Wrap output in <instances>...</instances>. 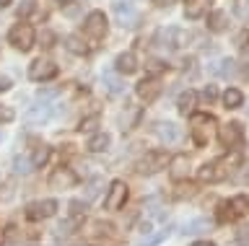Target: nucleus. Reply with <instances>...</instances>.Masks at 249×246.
<instances>
[{"label": "nucleus", "instance_id": "nucleus-15", "mask_svg": "<svg viewBox=\"0 0 249 246\" xmlns=\"http://www.w3.org/2000/svg\"><path fill=\"white\" fill-rule=\"evenodd\" d=\"M169 174H171V179H174V181L187 179V174H190V161H187V156L169 158Z\"/></svg>", "mask_w": 249, "mask_h": 246}, {"label": "nucleus", "instance_id": "nucleus-2", "mask_svg": "<svg viewBox=\"0 0 249 246\" xmlns=\"http://www.w3.org/2000/svg\"><path fill=\"white\" fill-rule=\"evenodd\" d=\"M34 39H36V34L29 24H16L11 32H8V42L21 52H29L31 47H34Z\"/></svg>", "mask_w": 249, "mask_h": 246}, {"label": "nucleus", "instance_id": "nucleus-49", "mask_svg": "<svg viewBox=\"0 0 249 246\" xmlns=\"http://www.w3.org/2000/svg\"><path fill=\"white\" fill-rule=\"evenodd\" d=\"M54 3H60V5H70L73 0H54Z\"/></svg>", "mask_w": 249, "mask_h": 246}, {"label": "nucleus", "instance_id": "nucleus-28", "mask_svg": "<svg viewBox=\"0 0 249 246\" xmlns=\"http://www.w3.org/2000/svg\"><path fill=\"white\" fill-rule=\"evenodd\" d=\"M13 171L16 174H31L34 171V161L26 158V156H16L13 158Z\"/></svg>", "mask_w": 249, "mask_h": 246}, {"label": "nucleus", "instance_id": "nucleus-26", "mask_svg": "<svg viewBox=\"0 0 249 246\" xmlns=\"http://www.w3.org/2000/svg\"><path fill=\"white\" fill-rule=\"evenodd\" d=\"M101 189H104V179L101 176H91L89 184H86V199H96L101 195Z\"/></svg>", "mask_w": 249, "mask_h": 246}, {"label": "nucleus", "instance_id": "nucleus-45", "mask_svg": "<svg viewBox=\"0 0 249 246\" xmlns=\"http://www.w3.org/2000/svg\"><path fill=\"white\" fill-rule=\"evenodd\" d=\"M153 5H159V8H169L171 3H174V0H151Z\"/></svg>", "mask_w": 249, "mask_h": 246}, {"label": "nucleus", "instance_id": "nucleus-41", "mask_svg": "<svg viewBox=\"0 0 249 246\" xmlns=\"http://www.w3.org/2000/svg\"><path fill=\"white\" fill-rule=\"evenodd\" d=\"M247 44H249V29H244V32H239V34H236V47L244 49Z\"/></svg>", "mask_w": 249, "mask_h": 246}, {"label": "nucleus", "instance_id": "nucleus-11", "mask_svg": "<svg viewBox=\"0 0 249 246\" xmlns=\"http://www.w3.org/2000/svg\"><path fill=\"white\" fill-rule=\"evenodd\" d=\"M153 135L159 137L161 143L174 145V143L182 140V127L174 125V122H156V125H153Z\"/></svg>", "mask_w": 249, "mask_h": 246}, {"label": "nucleus", "instance_id": "nucleus-5", "mask_svg": "<svg viewBox=\"0 0 249 246\" xmlns=\"http://www.w3.org/2000/svg\"><path fill=\"white\" fill-rule=\"evenodd\" d=\"M213 127H215V119L210 117V114L195 117V122H192V140L197 145H208L210 135H213Z\"/></svg>", "mask_w": 249, "mask_h": 246}, {"label": "nucleus", "instance_id": "nucleus-48", "mask_svg": "<svg viewBox=\"0 0 249 246\" xmlns=\"http://www.w3.org/2000/svg\"><path fill=\"white\" fill-rule=\"evenodd\" d=\"M11 5V0H0V8H8Z\"/></svg>", "mask_w": 249, "mask_h": 246}, {"label": "nucleus", "instance_id": "nucleus-24", "mask_svg": "<svg viewBox=\"0 0 249 246\" xmlns=\"http://www.w3.org/2000/svg\"><path fill=\"white\" fill-rule=\"evenodd\" d=\"M233 65H236V63H233V60H229V57H226V60H218V63L210 65V73H213V75H221V78H229V75L233 73Z\"/></svg>", "mask_w": 249, "mask_h": 246}, {"label": "nucleus", "instance_id": "nucleus-19", "mask_svg": "<svg viewBox=\"0 0 249 246\" xmlns=\"http://www.w3.org/2000/svg\"><path fill=\"white\" fill-rule=\"evenodd\" d=\"M109 143H112V137H109L107 132H93L91 137H89V148L91 153H104L107 148H109Z\"/></svg>", "mask_w": 249, "mask_h": 246}, {"label": "nucleus", "instance_id": "nucleus-4", "mask_svg": "<svg viewBox=\"0 0 249 246\" xmlns=\"http://www.w3.org/2000/svg\"><path fill=\"white\" fill-rule=\"evenodd\" d=\"M156 39L161 42V47H169V49H179V47H187L190 42V34L179 26H169V29H161Z\"/></svg>", "mask_w": 249, "mask_h": 246}, {"label": "nucleus", "instance_id": "nucleus-47", "mask_svg": "<svg viewBox=\"0 0 249 246\" xmlns=\"http://www.w3.org/2000/svg\"><path fill=\"white\" fill-rule=\"evenodd\" d=\"M241 73H244V75H249V57L244 60V67H241Z\"/></svg>", "mask_w": 249, "mask_h": 246}, {"label": "nucleus", "instance_id": "nucleus-17", "mask_svg": "<svg viewBox=\"0 0 249 246\" xmlns=\"http://www.w3.org/2000/svg\"><path fill=\"white\" fill-rule=\"evenodd\" d=\"M210 8V0H184V16L187 18H202Z\"/></svg>", "mask_w": 249, "mask_h": 246}, {"label": "nucleus", "instance_id": "nucleus-34", "mask_svg": "<svg viewBox=\"0 0 249 246\" xmlns=\"http://www.w3.org/2000/svg\"><path fill=\"white\" fill-rule=\"evenodd\" d=\"M233 13L241 21H249V0H233Z\"/></svg>", "mask_w": 249, "mask_h": 246}, {"label": "nucleus", "instance_id": "nucleus-23", "mask_svg": "<svg viewBox=\"0 0 249 246\" xmlns=\"http://www.w3.org/2000/svg\"><path fill=\"white\" fill-rule=\"evenodd\" d=\"M223 104H226V109H239V106L244 104V94H241L239 88H229L223 94Z\"/></svg>", "mask_w": 249, "mask_h": 246}, {"label": "nucleus", "instance_id": "nucleus-22", "mask_svg": "<svg viewBox=\"0 0 249 246\" xmlns=\"http://www.w3.org/2000/svg\"><path fill=\"white\" fill-rule=\"evenodd\" d=\"M65 47H68V52H73V55H78V57L89 55V44H83V39H81V36H75V34L65 39Z\"/></svg>", "mask_w": 249, "mask_h": 246}, {"label": "nucleus", "instance_id": "nucleus-25", "mask_svg": "<svg viewBox=\"0 0 249 246\" xmlns=\"http://www.w3.org/2000/svg\"><path fill=\"white\" fill-rule=\"evenodd\" d=\"M104 88L109 91L112 96H120L122 91H124V83L117 78V75H112V73H104Z\"/></svg>", "mask_w": 249, "mask_h": 246}, {"label": "nucleus", "instance_id": "nucleus-38", "mask_svg": "<svg viewBox=\"0 0 249 246\" xmlns=\"http://www.w3.org/2000/svg\"><path fill=\"white\" fill-rule=\"evenodd\" d=\"M39 42H42L44 49H50V47H54V34L52 32H42L39 34Z\"/></svg>", "mask_w": 249, "mask_h": 246}, {"label": "nucleus", "instance_id": "nucleus-21", "mask_svg": "<svg viewBox=\"0 0 249 246\" xmlns=\"http://www.w3.org/2000/svg\"><path fill=\"white\" fill-rule=\"evenodd\" d=\"M138 119H140V109H138V106H124V112L120 117V125H122V130H132Z\"/></svg>", "mask_w": 249, "mask_h": 246}, {"label": "nucleus", "instance_id": "nucleus-3", "mask_svg": "<svg viewBox=\"0 0 249 246\" xmlns=\"http://www.w3.org/2000/svg\"><path fill=\"white\" fill-rule=\"evenodd\" d=\"M169 166V156L163 150H153V153H145L143 158L138 161V171L140 174H159V171H163V168Z\"/></svg>", "mask_w": 249, "mask_h": 246}, {"label": "nucleus", "instance_id": "nucleus-31", "mask_svg": "<svg viewBox=\"0 0 249 246\" xmlns=\"http://www.w3.org/2000/svg\"><path fill=\"white\" fill-rule=\"evenodd\" d=\"M75 226H78V215H75V218H70V220H65V223H60V226L54 228V233H57V238H68L70 233H73Z\"/></svg>", "mask_w": 249, "mask_h": 246}, {"label": "nucleus", "instance_id": "nucleus-39", "mask_svg": "<svg viewBox=\"0 0 249 246\" xmlns=\"http://www.w3.org/2000/svg\"><path fill=\"white\" fill-rule=\"evenodd\" d=\"M96 125H99V117H89V119L81 122V127H78V130H81V132H91Z\"/></svg>", "mask_w": 249, "mask_h": 246}, {"label": "nucleus", "instance_id": "nucleus-30", "mask_svg": "<svg viewBox=\"0 0 249 246\" xmlns=\"http://www.w3.org/2000/svg\"><path fill=\"white\" fill-rule=\"evenodd\" d=\"M31 161H34V168L44 166L47 161H50V148H47V145H36V150H34V156H31Z\"/></svg>", "mask_w": 249, "mask_h": 246}, {"label": "nucleus", "instance_id": "nucleus-43", "mask_svg": "<svg viewBox=\"0 0 249 246\" xmlns=\"http://www.w3.org/2000/svg\"><path fill=\"white\" fill-rule=\"evenodd\" d=\"M202 98H205V101H213V98H215V88H213V86H205V91H202Z\"/></svg>", "mask_w": 249, "mask_h": 246}, {"label": "nucleus", "instance_id": "nucleus-12", "mask_svg": "<svg viewBox=\"0 0 249 246\" xmlns=\"http://www.w3.org/2000/svg\"><path fill=\"white\" fill-rule=\"evenodd\" d=\"M54 213H57V202L54 199H39V202H31L26 207L29 220H44V218H52Z\"/></svg>", "mask_w": 249, "mask_h": 246}, {"label": "nucleus", "instance_id": "nucleus-14", "mask_svg": "<svg viewBox=\"0 0 249 246\" xmlns=\"http://www.w3.org/2000/svg\"><path fill=\"white\" fill-rule=\"evenodd\" d=\"M135 94L143 98V101H153V98L161 94V81L159 78H143L135 86Z\"/></svg>", "mask_w": 249, "mask_h": 246}, {"label": "nucleus", "instance_id": "nucleus-36", "mask_svg": "<svg viewBox=\"0 0 249 246\" xmlns=\"http://www.w3.org/2000/svg\"><path fill=\"white\" fill-rule=\"evenodd\" d=\"M208 228H210L208 220H192L184 226V233H202V230H208Z\"/></svg>", "mask_w": 249, "mask_h": 246}, {"label": "nucleus", "instance_id": "nucleus-18", "mask_svg": "<svg viewBox=\"0 0 249 246\" xmlns=\"http://www.w3.org/2000/svg\"><path fill=\"white\" fill-rule=\"evenodd\" d=\"M195 104H197V94H195V91H184V94L177 98V109H179V114H184V117L195 112Z\"/></svg>", "mask_w": 249, "mask_h": 246}, {"label": "nucleus", "instance_id": "nucleus-16", "mask_svg": "<svg viewBox=\"0 0 249 246\" xmlns=\"http://www.w3.org/2000/svg\"><path fill=\"white\" fill-rule=\"evenodd\" d=\"M117 73H122V75L138 73V57H135V52H122V55L117 57Z\"/></svg>", "mask_w": 249, "mask_h": 246}, {"label": "nucleus", "instance_id": "nucleus-37", "mask_svg": "<svg viewBox=\"0 0 249 246\" xmlns=\"http://www.w3.org/2000/svg\"><path fill=\"white\" fill-rule=\"evenodd\" d=\"M13 119H16V112L11 109V106L0 104V125H8V122H13Z\"/></svg>", "mask_w": 249, "mask_h": 246}, {"label": "nucleus", "instance_id": "nucleus-7", "mask_svg": "<svg viewBox=\"0 0 249 246\" xmlns=\"http://www.w3.org/2000/svg\"><path fill=\"white\" fill-rule=\"evenodd\" d=\"M127 184L124 181H112V187L107 192V199H104V207L107 210H122L124 202H127Z\"/></svg>", "mask_w": 249, "mask_h": 246}, {"label": "nucleus", "instance_id": "nucleus-8", "mask_svg": "<svg viewBox=\"0 0 249 246\" xmlns=\"http://www.w3.org/2000/svg\"><path fill=\"white\" fill-rule=\"evenodd\" d=\"M54 75H57V65L52 63V60H44V57H39L34 60V63L29 65V78L31 81H52Z\"/></svg>", "mask_w": 249, "mask_h": 246}, {"label": "nucleus", "instance_id": "nucleus-6", "mask_svg": "<svg viewBox=\"0 0 249 246\" xmlns=\"http://www.w3.org/2000/svg\"><path fill=\"white\" fill-rule=\"evenodd\" d=\"M229 161H210V164H202L197 168V176L202 181H221L229 176Z\"/></svg>", "mask_w": 249, "mask_h": 246}, {"label": "nucleus", "instance_id": "nucleus-33", "mask_svg": "<svg viewBox=\"0 0 249 246\" xmlns=\"http://www.w3.org/2000/svg\"><path fill=\"white\" fill-rule=\"evenodd\" d=\"M3 244L5 246H18L21 244V230L16 226H8L5 228V236H3Z\"/></svg>", "mask_w": 249, "mask_h": 246}, {"label": "nucleus", "instance_id": "nucleus-27", "mask_svg": "<svg viewBox=\"0 0 249 246\" xmlns=\"http://www.w3.org/2000/svg\"><path fill=\"white\" fill-rule=\"evenodd\" d=\"M26 119L29 122H47L50 119V106H31V109L26 112Z\"/></svg>", "mask_w": 249, "mask_h": 246}, {"label": "nucleus", "instance_id": "nucleus-35", "mask_svg": "<svg viewBox=\"0 0 249 246\" xmlns=\"http://www.w3.org/2000/svg\"><path fill=\"white\" fill-rule=\"evenodd\" d=\"M221 223H229V220H233L236 215H233V210H231V202H223V205H218V215H215Z\"/></svg>", "mask_w": 249, "mask_h": 246}, {"label": "nucleus", "instance_id": "nucleus-44", "mask_svg": "<svg viewBox=\"0 0 249 246\" xmlns=\"http://www.w3.org/2000/svg\"><path fill=\"white\" fill-rule=\"evenodd\" d=\"M8 88H11V78L0 75V94H3V91H8Z\"/></svg>", "mask_w": 249, "mask_h": 246}, {"label": "nucleus", "instance_id": "nucleus-40", "mask_svg": "<svg viewBox=\"0 0 249 246\" xmlns=\"http://www.w3.org/2000/svg\"><path fill=\"white\" fill-rule=\"evenodd\" d=\"M31 11H34V0H21V5H18V16H29Z\"/></svg>", "mask_w": 249, "mask_h": 246}, {"label": "nucleus", "instance_id": "nucleus-20", "mask_svg": "<svg viewBox=\"0 0 249 246\" xmlns=\"http://www.w3.org/2000/svg\"><path fill=\"white\" fill-rule=\"evenodd\" d=\"M208 29L210 32H226L229 29V13L226 11H213L208 18Z\"/></svg>", "mask_w": 249, "mask_h": 246}, {"label": "nucleus", "instance_id": "nucleus-1", "mask_svg": "<svg viewBox=\"0 0 249 246\" xmlns=\"http://www.w3.org/2000/svg\"><path fill=\"white\" fill-rule=\"evenodd\" d=\"M107 29H109V21H107V16L101 11H91L89 16H86V21H83V34L89 36V39H93V42L104 39Z\"/></svg>", "mask_w": 249, "mask_h": 246}, {"label": "nucleus", "instance_id": "nucleus-10", "mask_svg": "<svg viewBox=\"0 0 249 246\" xmlns=\"http://www.w3.org/2000/svg\"><path fill=\"white\" fill-rule=\"evenodd\" d=\"M218 140H221L226 148H236L244 140V130H241L239 122H229V125L218 127Z\"/></svg>", "mask_w": 249, "mask_h": 246}, {"label": "nucleus", "instance_id": "nucleus-42", "mask_svg": "<svg viewBox=\"0 0 249 246\" xmlns=\"http://www.w3.org/2000/svg\"><path fill=\"white\" fill-rule=\"evenodd\" d=\"M70 210H73V215H81L86 210V202H81V199H73L70 202Z\"/></svg>", "mask_w": 249, "mask_h": 246}, {"label": "nucleus", "instance_id": "nucleus-46", "mask_svg": "<svg viewBox=\"0 0 249 246\" xmlns=\"http://www.w3.org/2000/svg\"><path fill=\"white\" fill-rule=\"evenodd\" d=\"M140 233H143V236H148V233H151V220H145L143 226H140Z\"/></svg>", "mask_w": 249, "mask_h": 246}, {"label": "nucleus", "instance_id": "nucleus-13", "mask_svg": "<svg viewBox=\"0 0 249 246\" xmlns=\"http://www.w3.org/2000/svg\"><path fill=\"white\" fill-rule=\"evenodd\" d=\"M75 181H78V176L70 171V168H65V166L54 168V171L50 174V187L52 189H73Z\"/></svg>", "mask_w": 249, "mask_h": 246}, {"label": "nucleus", "instance_id": "nucleus-9", "mask_svg": "<svg viewBox=\"0 0 249 246\" xmlns=\"http://www.w3.org/2000/svg\"><path fill=\"white\" fill-rule=\"evenodd\" d=\"M114 16L122 29H135L140 24V13L135 11L132 3H114Z\"/></svg>", "mask_w": 249, "mask_h": 246}, {"label": "nucleus", "instance_id": "nucleus-29", "mask_svg": "<svg viewBox=\"0 0 249 246\" xmlns=\"http://www.w3.org/2000/svg\"><path fill=\"white\" fill-rule=\"evenodd\" d=\"M195 192H197V187L190 181H184V184H177V189H174V199H190L195 197Z\"/></svg>", "mask_w": 249, "mask_h": 246}, {"label": "nucleus", "instance_id": "nucleus-32", "mask_svg": "<svg viewBox=\"0 0 249 246\" xmlns=\"http://www.w3.org/2000/svg\"><path fill=\"white\" fill-rule=\"evenodd\" d=\"M231 210H233V215H247V213H249V199H247L244 195L233 197V199H231Z\"/></svg>", "mask_w": 249, "mask_h": 246}]
</instances>
